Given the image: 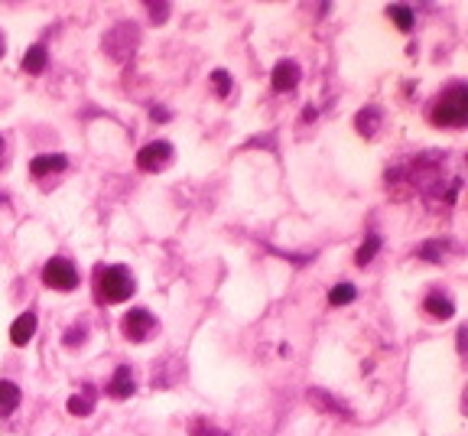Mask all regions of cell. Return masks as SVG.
Segmentation results:
<instances>
[{
  "instance_id": "21",
  "label": "cell",
  "mask_w": 468,
  "mask_h": 436,
  "mask_svg": "<svg viewBox=\"0 0 468 436\" xmlns=\"http://www.w3.org/2000/svg\"><path fill=\"white\" fill-rule=\"evenodd\" d=\"M212 82H215L218 98H228V95H231V75H228L225 68H215V72H212Z\"/></svg>"
},
{
  "instance_id": "11",
  "label": "cell",
  "mask_w": 468,
  "mask_h": 436,
  "mask_svg": "<svg viewBox=\"0 0 468 436\" xmlns=\"http://www.w3.org/2000/svg\"><path fill=\"white\" fill-rule=\"evenodd\" d=\"M309 400H312V404H319L326 414H345V417H351V410H348L345 400L332 398V394H328V391H322V388H312L309 391Z\"/></svg>"
},
{
  "instance_id": "24",
  "label": "cell",
  "mask_w": 468,
  "mask_h": 436,
  "mask_svg": "<svg viewBox=\"0 0 468 436\" xmlns=\"http://www.w3.org/2000/svg\"><path fill=\"white\" fill-rule=\"evenodd\" d=\"M147 10L153 13V20H156V23H163V20H166V13H169V3H147Z\"/></svg>"
},
{
  "instance_id": "19",
  "label": "cell",
  "mask_w": 468,
  "mask_h": 436,
  "mask_svg": "<svg viewBox=\"0 0 468 436\" xmlns=\"http://www.w3.org/2000/svg\"><path fill=\"white\" fill-rule=\"evenodd\" d=\"M446 251H449V241H426V245H420V257L432 261V264H439L446 257Z\"/></svg>"
},
{
  "instance_id": "4",
  "label": "cell",
  "mask_w": 468,
  "mask_h": 436,
  "mask_svg": "<svg viewBox=\"0 0 468 436\" xmlns=\"http://www.w3.org/2000/svg\"><path fill=\"white\" fill-rule=\"evenodd\" d=\"M121 329H124V335L131 342H147L153 335V332L159 329V323L153 319V313L150 310H131V313H124V319H121Z\"/></svg>"
},
{
  "instance_id": "6",
  "label": "cell",
  "mask_w": 468,
  "mask_h": 436,
  "mask_svg": "<svg viewBox=\"0 0 468 436\" xmlns=\"http://www.w3.org/2000/svg\"><path fill=\"white\" fill-rule=\"evenodd\" d=\"M169 157H173V143L153 140V143H147V147L137 153V166L147 170V173H156V170H163V166L169 163Z\"/></svg>"
},
{
  "instance_id": "13",
  "label": "cell",
  "mask_w": 468,
  "mask_h": 436,
  "mask_svg": "<svg viewBox=\"0 0 468 436\" xmlns=\"http://www.w3.org/2000/svg\"><path fill=\"white\" fill-rule=\"evenodd\" d=\"M423 306H426V313L436 316V319H452V313H455V303H452V296H446V293H430Z\"/></svg>"
},
{
  "instance_id": "14",
  "label": "cell",
  "mask_w": 468,
  "mask_h": 436,
  "mask_svg": "<svg viewBox=\"0 0 468 436\" xmlns=\"http://www.w3.org/2000/svg\"><path fill=\"white\" fill-rule=\"evenodd\" d=\"M381 117H384V114H381V108H365V111H358V117H355L358 133H365V137H374Z\"/></svg>"
},
{
  "instance_id": "2",
  "label": "cell",
  "mask_w": 468,
  "mask_h": 436,
  "mask_svg": "<svg viewBox=\"0 0 468 436\" xmlns=\"http://www.w3.org/2000/svg\"><path fill=\"white\" fill-rule=\"evenodd\" d=\"M94 286H98V300H108V303H124V300H131L133 290H137L133 274L121 264L98 267V270H94Z\"/></svg>"
},
{
  "instance_id": "3",
  "label": "cell",
  "mask_w": 468,
  "mask_h": 436,
  "mask_svg": "<svg viewBox=\"0 0 468 436\" xmlns=\"http://www.w3.org/2000/svg\"><path fill=\"white\" fill-rule=\"evenodd\" d=\"M43 284L52 286V290H75L78 286L75 264L66 261V257H52V261H46V267H43Z\"/></svg>"
},
{
  "instance_id": "26",
  "label": "cell",
  "mask_w": 468,
  "mask_h": 436,
  "mask_svg": "<svg viewBox=\"0 0 468 436\" xmlns=\"http://www.w3.org/2000/svg\"><path fill=\"white\" fill-rule=\"evenodd\" d=\"M316 108H306V111H302V121H316Z\"/></svg>"
},
{
  "instance_id": "9",
  "label": "cell",
  "mask_w": 468,
  "mask_h": 436,
  "mask_svg": "<svg viewBox=\"0 0 468 436\" xmlns=\"http://www.w3.org/2000/svg\"><path fill=\"white\" fill-rule=\"evenodd\" d=\"M66 166H68V160L62 153H43V157H36V160L29 163V173L33 176H49V173H62Z\"/></svg>"
},
{
  "instance_id": "28",
  "label": "cell",
  "mask_w": 468,
  "mask_h": 436,
  "mask_svg": "<svg viewBox=\"0 0 468 436\" xmlns=\"http://www.w3.org/2000/svg\"><path fill=\"white\" fill-rule=\"evenodd\" d=\"M3 43H7V39H3V33H0V56L7 52V46H3Z\"/></svg>"
},
{
  "instance_id": "17",
  "label": "cell",
  "mask_w": 468,
  "mask_h": 436,
  "mask_svg": "<svg viewBox=\"0 0 468 436\" xmlns=\"http://www.w3.org/2000/svg\"><path fill=\"white\" fill-rule=\"evenodd\" d=\"M387 17L393 20V27L397 29H403V33H410L413 29V10L410 7H403V3H393V7H387Z\"/></svg>"
},
{
  "instance_id": "5",
  "label": "cell",
  "mask_w": 468,
  "mask_h": 436,
  "mask_svg": "<svg viewBox=\"0 0 468 436\" xmlns=\"http://www.w3.org/2000/svg\"><path fill=\"white\" fill-rule=\"evenodd\" d=\"M137 39H140L137 27H131V23H121L117 29H111V33L104 36V49H108V56H111V59H127V56H133Z\"/></svg>"
},
{
  "instance_id": "18",
  "label": "cell",
  "mask_w": 468,
  "mask_h": 436,
  "mask_svg": "<svg viewBox=\"0 0 468 436\" xmlns=\"http://www.w3.org/2000/svg\"><path fill=\"white\" fill-rule=\"evenodd\" d=\"M355 296H358V290L351 284H338L328 290V306H348V303H355Z\"/></svg>"
},
{
  "instance_id": "20",
  "label": "cell",
  "mask_w": 468,
  "mask_h": 436,
  "mask_svg": "<svg viewBox=\"0 0 468 436\" xmlns=\"http://www.w3.org/2000/svg\"><path fill=\"white\" fill-rule=\"evenodd\" d=\"M92 407H94V400H92V388H88V394H82V398H72L68 400V414H75V417H88L92 414Z\"/></svg>"
},
{
  "instance_id": "15",
  "label": "cell",
  "mask_w": 468,
  "mask_h": 436,
  "mask_svg": "<svg viewBox=\"0 0 468 436\" xmlns=\"http://www.w3.org/2000/svg\"><path fill=\"white\" fill-rule=\"evenodd\" d=\"M20 388L13 381H0V414H13L20 407Z\"/></svg>"
},
{
  "instance_id": "23",
  "label": "cell",
  "mask_w": 468,
  "mask_h": 436,
  "mask_svg": "<svg viewBox=\"0 0 468 436\" xmlns=\"http://www.w3.org/2000/svg\"><path fill=\"white\" fill-rule=\"evenodd\" d=\"M192 436H228L225 430H215V427H202V423H192Z\"/></svg>"
},
{
  "instance_id": "27",
  "label": "cell",
  "mask_w": 468,
  "mask_h": 436,
  "mask_svg": "<svg viewBox=\"0 0 468 436\" xmlns=\"http://www.w3.org/2000/svg\"><path fill=\"white\" fill-rule=\"evenodd\" d=\"M465 332H468V329H465V326H462V329H459V351L465 349Z\"/></svg>"
},
{
  "instance_id": "16",
  "label": "cell",
  "mask_w": 468,
  "mask_h": 436,
  "mask_svg": "<svg viewBox=\"0 0 468 436\" xmlns=\"http://www.w3.org/2000/svg\"><path fill=\"white\" fill-rule=\"evenodd\" d=\"M384 247V241H381V235H367V241L361 247H358V254H355V264L358 267H365V264H371L374 261V254Z\"/></svg>"
},
{
  "instance_id": "29",
  "label": "cell",
  "mask_w": 468,
  "mask_h": 436,
  "mask_svg": "<svg viewBox=\"0 0 468 436\" xmlns=\"http://www.w3.org/2000/svg\"><path fill=\"white\" fill-rule=\"evenodd\" d=\"M0 157H3V137H0Z\"/></svg>"
},
{
  "instance_id": "10",
  "label": "cell",
  "mask_w": 468,
  "mask_h": 436,
  "mask_svg": "<svg viewBox=\"0 0 468 436\" xmlns=\"http://www.w3.org/2000/svg\"><path fill=\"white\" fill-rule=\"evenodd\" d=\"M33 335H36V313L17 316V323L10 326V342H13V345H27Z\"/></svg>"
},
{
  "instance_id": "22",
  "label": "cell",
  "mask_w": 468,
  "mask_h": 436,
  "mask_svg": "<svg viewBox=\"0 0 468 436\" xmlns=\"http://www.w3.org/2000/svg\"><path fill=\"white\" fill-rule=\"evenodd\" d=\"M85 339H88V326L82 323V326H72V329L66 332V339H62V342H66L68 349H72V345H82Z\"/></svg>"
},
{
  "instance_id": "25",
  "label": "cell",
  "mask_w": 468,
  "mask_h": 436,
  "mask_svg": "<svg viewBox=\"0 0 468 436\" xmlns=\"http://www.w3.org/2000/svg\"><path fill=\"white\" fill-rule=\"evenodd\" d=\"M150 117H153V121H166L169 111H166V108H156V105H153V108H150Z\"/></svg>"
},
{
  "instance_id": "7",
  "label": "cell",
  "mask_w": 468,
  "mask_h": 436,
  "mask_svg": "<svg viewBox=\"0 0 468 436\" xmlns=\"http://www.w3.org/2000/svg\"><path fill=\"white\" fill-rule=\"evenodd\" d=\"M296 85H300V66L293 59L277 62V68H273V88L277 92H293Z\"/></svg>"
},
{
  "instance_id": "12",
  "label": "cell",
  "mask_w": 468,
  "mask_h": 436,
  "mask_svg": "<svg viewBox=\"0 0 468 436\" xmlns=\"http://www.w3.org/2000/svg\"><path fill=\"white\" fill-rule=\"evenodd\" d=\"M49 66V52L43 43H36V46L27 49V56H23V72H29V75H39V72H46Z\"/></svg>"
},
{
  "instance_id": "1",
  "label": "cell",
  "mask_w": 468,
  "mask_h": 436,
  "mask_svg": "<svg viewBox=\"0 0 468 436\" xmlns=\"http://www.w3.org/2000/svg\"><path fill=\"white\" fill-rule=\"evenodd\" d=\"M430 121L436 127H462L468 121V88L462 82L449 85L436 98V105L430 111Z\"/></svg>"
},
{
  "instance_id": "8",
  "label": "cell",
  "mask_w": 468,
  "mask_h": 436,
  "mask_svg": "<svg viewBox=\"0 0 468 436\" xmlns=\"http://www.w3.org/2000/svg\"><path fill=\"white\" fill-rule=\"evenodd\" d=\"M133 391H137V384H133L131 365H121V368L114 371L111 384H108V394H111V398H131Z\"/></svg>"
}]
</instances>
